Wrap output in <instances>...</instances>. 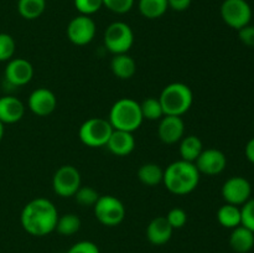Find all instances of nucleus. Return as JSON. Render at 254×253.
I'll use <instances>...</instances> for the list:
<instances>
[{
	"label": "nucleus",
	"instance_id": "13",
	"mask_svg": "<svg viewBox=\"0 0 254 253\" xmlns=\"http://www.w3.org/2000/svg\"><path fill=\"white\" fill-rule=\"evenodd\" d=\"M197 168L198 173L208 176H215L222 173L227 165V158L225 153L218 149L210 148L203 149L196 161L193 163Z\"/></svg>",
	"mask_w": 254,
	"mask_h": 253
},
{
	"label": "nucleus",
	"instance_id": "6",
	"mask_svg": "<svg viewBox=\"0 0 254 253\" xmlns=\"http://www.w3.org/2000/svg\"><path fill=\"white\" fill-rule=\"evenodd\" d=\"M113 131V126L104 118H89L79 126V140L89 148H101L106 146L109 136Z\"/></svg>",
	"mask_w": 254,
	"mask_h": 253
},
{
	"label": "nucleus",
	"instance_id": "18",
	"mask_svg": "<svg viewBox=\"0 0 254 253\" xmlns=\"http://www.w3.org/2000/svg\"><path fill=\"white\" fill-rule=\"evenodd\" d=\"M25 114V104L12 96L0 97V122L14 124L21 121Z\"/></svg>",
	"mask_w": 254,
	"mask_h": 253
},
{
	"label": "nucleus",
	"instance_id": "15",
	"mask_svg": "<svg viewBox=\"0 0 254 253\" xmlns=\"http://www.w3.org/2000/svg\"><path fill=\"white\" fill-rule=\"evenodd\" d=\"M158 135L164 144L179 143L185 136L184 119L176 116H164L159 123Z\"/></svg>",
	"mask_w": 254,
	"mask_h": 253
},
{
	"label": "nucleus",
	"instance_id": "10",
	"mask_svg": "<svg viewBox=\"0 0 254 253\" xmlns=\"http://www.w3.org/2000/svg\"><path fill=\"white\" fill-rule=\"evenodd\" d=\"M96 31V22L87 15L79 14L67 25V37L72 44L77 46H84L93 41Z\"/></svg>",
	"mask_w": 254,
	"mask_h": 253
},
{
	"label": "nucleus",
	"instance_id": "3",
	"mask_svg": "<svg viewBox=\"0 0 254 253\" xmlns=\"http://www.w3.org/2000/svg\"><path fill=\"white\" fill-rule=\"evenodd\" d=\"M144 118L140 103L131 98H121L112 106L108 122L113 129L133 133L140 128Z\"/></svg>",
	"mask_w": 254,
	"mask_h": 253
},
{
	"label": "nucleus",
	"instance_id": "30",
	"mask_svg": "<svg viewBox=\"0 0 254 253\" xmlns=\"http://www.w3.org/2000/svg\"><path fill=\"white\" fill-rule=\"evenodd\" d=\"M73 2L79 14L87 16L96 14L103 6V0H73Z\"/></svg>",
	"mask_w": 254,
	"mask_h": 253
},
{
	"label": "nucleus",
	"instance_id": "19",
	"mask_svg": "<svg viewBox=\"0 0 254 253\" xmlns=\"http://www.w3.org/2000/svg\"><path fill=\"white\" fill-rule=\"evenodd\" d=\"M230 246L235 252L248 253L254 247V232L242 225L233 228L230 236Z\"/></svg>",
	"mask_w": 254,
	"mask_h": 253
},
{
	"label": "nucleus",
	"instance_id": "9",
	"mask_svg": "<svg viewBox=\"0 0 254 253\" xmlns=\"http://www.w3.org/2000/svg\"><path fill=\"white\" fill-rule=\"evenodd\" d=\"M81 188V174L72 165L60 166L52 178V189L60 197H73Z\"/></svg>",
	"mask_w": 254,
	"mask_h": 253
},
{
	"label": "nucleus",
	"instance_id": "31",
	"mask_svg": "<svg viewBox=\"0 0 254 253\" xmlns=\"http://www.w3.org/2000/svg\"><path fill=\"white\" fill-rule=\"evenodd\" d=\"M165 217L174 230L183 228L186 225V222H188V213H186L185 210L180 207L171 208Z\"/></svg>",
	"mask_w": 254,
	"mask_h": 253
},
{
	"label": "nucleus",
	"instance_id": "11",
	"mask_svg": "<svg viewBox=\"0 0 254 253\" xmlns=\"http://www.w3.org/2000/svg\"><path fill=\"white\" fill-rule=\"evenodd\" d=\"M221 193H222V197L226 203L242 206L251 198L252 185L243 176H232L225 181Z\"/></svg>",
	"mask_w": 254,
	"mask_h": 253
},
{
	"label": "nucleus",
	"instance_id": "16",
	"mask_svg": "<svg viewBox=\"0 0 254 253\" xmlns=\"http://www.w3.org/2000/svg\"><path fill=\"white\" fill-rule=\"evenodd\" d=\"M174 228L168 222L165 216H158L149 222L146 227V238L154 246H163L173 237Z\"/></svg>",
	"mask_w": 254,
	"mask_h": 253
},
{
	"label": "nucleus",
	"instance_id": "1",
	"mask_svg": "<svg viewBox=\"0 0 254 253\" xmlns=\"http://www.w3.org/2000/svg\"><path fill=\"white\" fill-rule=\"evenodd\" d=\"M59 216V211L52 201L45 197H37L24 206L20 222L29 235L44 237L56 230Z\"/></svg>",
	"mask_w": 254,
	"mask_h": 253
},
{
	"label": "nucleus",
	"instance_id": "12",
	"mask_svg": "<svg viewBox=\"0 0 254 253\" xmlns=\"http://www.w3.org/2000/svg\"><path fill=\"white\" fill-rule=\"evenodd\" d=\"M34 77V66L27 60L16 57L7 61L6 67L4 71V78L9 86L22 87L30 83Z\"/></svg>",
	"mask_w": 254,
	"mask_h": 253
},
{
	"label": "nucleus",
	"instance_id": "7",
	"mask_svg": "<svg viewBox=\"0 0 254 253\" xmlns=\"http://www.w3.org/2000/svg\"><path fill=\"white\" fill-rule=\"evenodd\" d=\"M93 210L97 220L108 227L121 225L127 213L123 202L112 195L99 196L98 201L93 206Z\"/></svg>",
	"mask_w": 254,
	"mask_h": 253
},
{
	"label": "nucleus",
	"instance_id": "25",
	"mask_svg": "<svg viewBox=\"0 0 254 253\" xmlns=\"http://www.w3.org/2000/svg\"><path fill=\"white\" fill-rule=\"evenodd\" d=\"M46 9V0H17V12L25 20L39 19Z\"/></svg>",
	"mask_w": 254,
	"mask_h": 253
},
{
	"label": "nucleus",
	"instance_id": "21",
	"mask_svg": "<svg viewBox=\"0 0 254 253\" xmlns=\"http://www.w3.org/2000/svg\"><path fill=\"white\" fill-rule=\"evenodd\" d=\"M203 150V144L197 135H186L180 140L179 153L181 160L195 163Z\"/></svg>",
	"mask_w": 254,
	"mask_h": 253
},
{
	"label": "nucleus",
	"instance_id": "35",
	"mask_svg": "<svg viewBox=\"0 0 254 253\" xmlns=\"http://www.w3.org/2000/svg\"><path fill=\"white\" fill-rule=\"evenodd\" d=\"M238 37L243 45L248 47H254V25H246L238 30Z\"/></svg>",
	"mask_w": 254,
	"mask_h": 253
},
{
	"label": "nucleus",
	"instance_id": "33",
	"mask_svg": "<svg viewBox=\"0 0 254 253\" xmlns=\"http://www.w3.org/2000/svg\"><path fill=\"white\" fill-rule=\"evenodd\" d=\"M134 0H103V6L116 14H126L130 11Z\"/></svg>",
	"mask_w": 254,
	"mask_h": 253
},
{
	"label": "nucleus",
	"instance_id": "28",
	"mask_svg": "<svg viewBox=\"0 0 254 253\" xmlns=\"http://www.w3.org/2000/svg\"><path fill=\"white\" fill-rule=\"evenodd\" d=\"M16 51V42L11 35L0 32V62H7L14 59Z\"/></svg>",
	"mask_w": 254,
	"mask_h": 253
},
{
	"label": "nucleus",
	"instance_id": "2",
	"mask_svg": "<svg viewBox=\"0 0 254 253\" xmlns=\"http://www.w3.org/2000/svg\"><path fill=\"white\" fill-rule=\"evenodd\" d=\"M200 175L195 164L180 159L166 166L163 184L174 195H188L198 186Z\"/></svg>",
	"mask_w": 254,
	"mask_h": 253
},
{
	"label": "nucleus",
	"instance_id": "20",
	"mask_svg": "<svg viewBox=\"0 0 254 253\" xmlns=\"http://www.w3.org/2000/svg\"><path fill=\"white\" fill-rule=\"evenodd\" d=\"M111 69L117 78L130 79L136 72V62L128 54L114 55L111 61Z\"/></svg>",
	"mask_w": 254,
	"mask_h": 253
},
{
	"label": "nucleus",
	"instance_id": "34",
	"mask_svg": "<svg viewBox=\"0 0 254 253\" xmlns=\"http://www.w3.org/2000/svg\"><path fill=\"white\" fill-rule=\"evenodd\" d=\"M66 253H101V251L92 241H79L74 243Z\"/></svg>",
	"mask_w": 254,
	"mask_h": 253
},
{
	"label": "nucleus",
	"instance_id": "14",
	"mask_svg": "<svg viewBox=\"0 0 254 253\" xmlns=\"http://www.w3.org/2000/svg\"><path fill=\"white\" fill-rule=\"evenodd\" d=\"M27 107L35 116L47 117L54 113V111L56 109L57 97L55 96L51 89L40 87L30 93Z\"/></svg>",
	"mask_w": 254,
	"mask_h": 253
},
{
	"label": "nucleus",
	"instance_id": "5",
	"mask_svg": "<svg viewBox=\"0 0 254 253\" xmlns=\"http://www.w3.org/2000/svg\"><path fill=\"white\" fill-rule=\"evenodd\" d=\"M103 42L113 55L128 54L134 44V32L127 22L114 21L104 31Z\"/></svg>",
	"mask_w": 254,
	"mask_h": 253
},
{
	"label": "nucleus",
	"instance_id": "37",
	"mask_svg": "<svg viewBox=\"0 0 254 253\" xmlns=\"http://www.w3.org/2000/svg\"><path fill=\"white\" fill-rule=\"evenodd\" d=\"M245 153H246V158L248 159L250 163H252L254 165V138L251 139L250 141L247 143L245 149Z\"/></svg>",
	"mask_w": 254,
	"mask_h": 253
},
{
	"label": "nucleus",
	"instance_id": "26",
	"mask_svg": "<svg viewBox=\"0 0 254 253\" xmlns=\"http://www.w3.org/2000/svg\"><path fill=\"white\" fill-rule=\"evenodd\" d=\"M79 228H81V220L78 216L74 213H64V215L59 216L55 231H57L62 236H72L78 232Z\"/></svg>",
	"mask_w": 254,
	"mask_h": 253
},
{
	"label": "nucleus",
	"instance_id": "4",
	"mask_svg": "<svg viewBox=\"0 0 254 253\" xmlns=\"http://www.w3.org/2000/svg\"><path fill=\"white\" fill-rule=\"evenodd\" d=\"M165 116L183 117L190 111L193 103V93L190 87L181 82H174L164 87L158 97Z\"/></svg>",
	"mask_w": 254,
	"mask_h": 253
},
{
	"label": "nucleus",
	"instance_id": "27",
	"mask_svg": "<svg viewBox=\"0 0 254 253\" xmlns=\"http://www.w3.org/2000/svg\"><path fill=\"white\" fill-rule=\"evenodd\" d=\"M140 109L143 118L146 121H160L165 116L160 101L155 97H149L144 99L140 103Z\"/></svg>",
	"mask_w": 254,
	"mask_h": 253
},
{
	"label": "nucleus",
	"instance_id": "23",
	"mask_svg": "<svg viewBox=\"0 0 254 253\" xmlns=\"http://www.w3.org/2000/svg\"><path fill=\"white\" fill-rule=\"evenodd\" d=\"M217 221L225 228L233 230L238 227L241 225V207L231 203H225L218 208Z\"/></svg>",
	"mask_w": 254,
	"mask_h": 253
},
{
	"label": "nucleus",
	"instance_id": "36",
	"mask_svg": "<svg viewBox=\"0 0 254 253\" xmlns=\"http://www.w3.org/2000/svg\"><path fill=\"white\" fill-rule=\"evenodd\" d=\"M191 1L192 0H168V5L174 11H185L190 7Z\"/></svg>",
	"mask_w": 254,
	"mask_h": 253
},
{
	"label": "nucleus",
	"instance_id": "24",
	"mask_svg": "<svg viewBox=\"0 0 254 253\" xmlns=\"http://www.w3.org/2000/svg\"><path fill=\"white\" fill-rule=\"evenodd\" d=\"M138 9L146 19H159L169 9L168 0H139Z\"/></svg>",
	"mask_w": 254,
	"mask_h": 253
},
{
	"label": "nucleus",
	"instance_id": "17",
	"mask_svg": "<svg viewBox=\"0 0 254 253\" xmlns=\"http://www.w3.org/2000/svg\"><path fill=\"white\" fill-rule=\"evenodd\" d=\"M106 146L117 156H127L135 148V138L133 133L113 129Z\"/></svg>",
	"mask_w": 254,
	"mask_h": 253
},
{
	"label": "nucleus",
	"instance_id": "38",
	"mask_svg": "<svg viewBox=\"0 0 254 253\" xmlns=\"http://www.w3.org/2000/svg\"><path fill=\"white\" fill-rule=\"evenodd\" d=\"M2 136H4V124L0 122V141H1Z\"/></svg>",
	"mask_w": 254,
	"mask_h": 253
},
{
	"label": "nucleus",
	"instance_id": "22",
	"mask_svg": "<svg viewBox=\"0 0 254 253\" xmlns=\"http://www.w3.org/2000/svg\"><path fill=\"white\" fill-rule=\"evenodd\" d=\"M164 170L155 163H146L139 168L138 179L143 185L156 186L163 183Z\"/></svg>",
	"mask_w": 254,
	"mask_h": 253
},
{
	"label": "nucleus",
	"instance_id": "8",
	"mask_svg": "<svg viewBox=\"0 0 254 253\" xmlns=\"http://www.w3.org/2000/svg\"><path fill=\"white\" fill-rule=\"evenodd\" d=\"M220 12L225 24L235 30L245 27L252 19V7L247 0H225Z\"/></svg>",
	"mask_w": 254,
	"mask_h": 253
},
{
	"label": "nucleus",
	"instance_id": "29",
	"mask_svg": "<svg viewBox=\"0 0 254 253\" xmlns=\"http://www.w3.org/2000/svg\"><path fill=\"white\" fill-rule=\"evenodd\" d=\"M99 193L97 192V190H94L93 188L91 186H82L77 190V192L74 193L73 197L76 198L77 202L79 203L81 206H92L93 207L96 205V202L98 201L99 198Z\"/></svg>",
	"mask_w": 254,
	"mask_h": 253
},
{
	"label": "nucleus",
	"instance_id": "32",
	"mask_svg": "<svg viewBox=\"0 0 254 253\" xmlns=\"http://www.w3.org/2000/svg\"><path fill=\"white\" fill-rule=\"evenodd\" d=\"M241 225L254 232V198H250L241 207Z\"/></svg>",
	"mask_w": 254,
	"mask_h": 253
}]
</instances>
